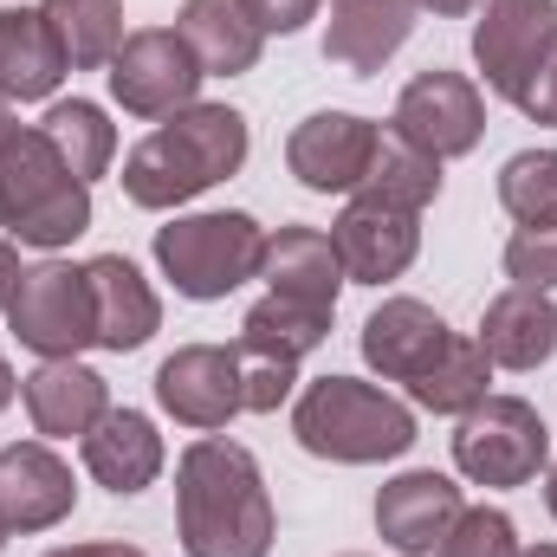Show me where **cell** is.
<instances>
[{"instance_id":"6da1fadb","label":"cell","mask_w":557,"mask_h":557,"mask_svg":"<svg viewBox=\"0 0 557 557\" xmlns=\"http://www.w3.org/2000/svg\"><path fill=\"white\" fill-rule=\"evenodd\" d=\"M175 539L182 557H273L278 512L260 460L227 441L201 434L175 460Z\"/></svg>"},{"instance_id":"7a4b0ae2","label":"cell","mask_w":557,"mask_h":557,"mask_svg":"<svg viewBox=\"0 0 557 557\" xmlns=\"http://www.w3.org/2000/svg\"><path fill=\"white\" fill-rule=\"evenodd\" d=\"M247 117L234 104H188L175 117H162L149 137L124 156V195L131 208H149V214H175L188 208L195 195L221 188L227 175L247 169Z\"/></svg>"},{"instance_id":"3957f363","label":"cell","mask_w":557,"mask_h":557,"mask_svg":"<svg viewBox=\"0 0 557 557\" xmlns=\"http://www.w3.org/2000/svg\"><path fill=\"white\" fill-rule=\"evenodd\" d=\"M292 434L311 460L331 467H383L416 447V409L363 376H318L292 403Z\"/></svg>"},{"instance_id":"277c9868","label":"cell","mask_w":557,"mask_h":557,"mask_svg":"<svg viewBox=\"0 0 557 557\" xmlns=\"http://www.w3.org/2000/svg\"><path fill=\"white\" fill-rule=\"evenodd\" d=\"M0 227L33 253H59L91 227V188L59 162L39 124H20L0 149Z\"/></svg>"},{"instance_id":"5b68a950","label":"cell","mask_w":557,"mask_h":557,"mask_svg":"<svg viewBox=\"0 0 557 557\" xmlns=\"http://www.w3.org/2000/svg\"><path fill=\"white\" fill-rule=\"evenodd\" d=\"M260 260H267V227L240 208L175 214L169 227H156V267L195 305H214L247 278H260Z\"/></svg>"},{"instance_id":"8992f818","label":"cell","mask_w":557,"mask_h":557,"mask_svg":"<svg viewBox=\"0 0 557 557\" xmlns=\"http://www.w3.org/2000/svg\"><path fill=\"white\" fill-rule=\"evenodd\" d=\"M454 467L473 486H532L552 467V428L525 396H486L454 428Z\"/></svg>"},{"instance_id":"52a82bcc","label":"cell","mask_w":557,"mask_h":557,"mask_svg":"<svg viewBox=\"0 0 557 557\" xmlns=\"http://www.w3.org/2000/svg\"><path fill=\"white\" fill-rule=\"evenodd\" d=\"M7 324H13V337H20L39 363L91 350V344H98V318H91L85 267H72V260H59V253L33 260V267L20 273V285H13Z\"/></svg>"},{"instance_id":"ba28073f","label":"cell","mask_w":557,"mask_h":557,"mask_svg":"<svg viewBox=\"0 0 557 557\" xmlns=\"http://www.w3.org/2000/svg\"><path fill=\"white\" fill-rule=\"evenodd\" d=\"M104 78H111L117 111L162 124V117L201 104V78H208V72L195 65V52L182 46L175 26H143V33H131V39L117 46V59L104 65Z\"/></svg>"},{"instance_id":"9c48e42d","label":"cell","mask_w":557,"mask_h":557,"mask_svg":"<svg viewBox=\"0 0 557 557\" xmlns=\"http://www.w3.org/2000/svg\"><path fill=\"white\" fill-rule=\"evenodd\" d=\"M389 131H396V137H409L416 149H428L434 162L473 156L480 137H486V91H480L467 72L428 65V72H416V78L403 85Z\"/></svg>"},{"instance_id":"30bf717a","label":"cell","mask_w":557,"mask_h":557,"mask_svg":"<svg viewBox=\"0 0 557 557\" xmlns=\"http://www.w3.org/2000/svg\"><path fill=\"white\" fill-rule=\"evenodd\" d=\"M557 46V0H486L473 20V65L493 98H519L539 59Z\"/></svg>"},{"instance_id":"8fae6325","label":"cell","mask_w":557,"mask_h":557,"mask_svg":"<svg viewBox=\"0 0 557 557\" xmlns=\"http://www.w3.org/2000/svg\"><path fill=\"white\" fill-rule=\"evenodd\" d=\"M156 403L162 416L195 428V434H221L240 409V350L227 344H182L175 357H162L156 370Z\"/></svg>"},{"instance_id":"7c38bea8","label":"cell","mask_w":557,"mask_h":557,"mask_svg":"<svg viewBox=\"0 0 557 557\" xmlns=\"http://www.w3.org/2000/svg\"><path fill=\"white\" fill-rule=\"evenodd\" d=\"M383 124L357 117V111H311L292 137H285V169L311 188V195H357L370 175Z\"/></svg>"},{"instance_id":"4fadbf2b","label":"cell","mask_w":557,"mask_h":557,"mask_svg":"<svg viewBox=\"0 0 557 557\" xmlns=\"http://www.w3.org/2000/svg\"><path fill=\"white\" fill-rule=\"evenodd\" d=\"M331 247H337L350 285H389V278H403L416 267L421 214L389 208V201H376V195H350L344 214L331 221Z\"/></svg>"},{"instance_id":"5bb4252c","label":"cell","mask_w":557,"mask_h":557,"mask_svg":"<svg viewBox=\"0 0 557 557\" xmlns=\"http://www.w3.org/2000/svg\"><path fill=\"white\" fill-rule=\"evenodd\" d=\"M78 506L72 467L46 441H13L0 447V532H52Z\"/></svg>"},{"instance_id":"9a60e30c","label":"cell","mask_w":557,"mask_h":557,"mask_svg":"<svg viewBox=\"0 0 557 557\" xmlns=\"http://www.w3.org/2000/svg\"><path fill=\"white\" fill-rule=\"evenodd\" d=\"M20 403H26V421L39 441H85L111 416V383L78 357H52L20 376Z\"/></svg>"},{"instance_id":"2e32d148","label":"cell","mask_w":557,"mask_h":557,"mask_svg":"<svg viewBox=\"0 0 557 557\" xmlns=\"http://www.w3.org/2000/svg\"><path fill=\"white\" fill-rule=\"evenodd\" d=\"M460 486L434 467H409L376 493V539L396 557H434V545L447 539V525L460 519Z\"/></svg>"},{"instance_id":"e0dca14e","label":"cell","mask_w":557,"mask_h":557,"mask_svg":"<svg viewBox=\"0 0 557 557\" xmlns=\"http://www.w3.org/2000/svg\"><path fill=\"white\" fill-rule=\"evenodd\" d=\"M447 344H454L447 318L434 305H421V298H383L363 318V363L383 383H416V376H428Z\"/></svg>"},{"instance_id":"ac0fdd59","label":"cell","mask_w":557,"mask_h":557,"mask_svg":"<svg viewBox=\"0 0 557 557\" xmlns=\"http://www.w3.org/2000/svg\"><path fill=\"white\" fill-rule=\"evenodd\" d=\"M416 0H331L324 59L350 78H376L416 33Z\"/></svg>"},{"instance_id":"d6986e66","label":"cell","mask_w":557,"mask_h":557,"mask_svg":"<svg viewBox=\"0 0 557 557\" xmlns=\"http://www.w3.org/2000/svg\"><path fill=\"white\" fill-rule=\"evenodd\" d=\"M85 285H91V318H98V350L131 357L162 331V298L156 285L124 260V253H98L85 260Z\"/></svg>"},{"instance_id":"ffe728a7","label":"cell","mask_w":557,"mask_h":557,"mask_svg":"<svg viewBox=\"0 0 557 557\" xmlns=\"http://www.w3.org/2000/svg\"><path fill=\"white\" fill-rule=\"evenodd\" d=\"M480 350L493 357V370H545L557 357V298L532 285H506L499 298H486L480 311Z\"/></svg>"},{"instance_id":"44dd1931","label":"cell","mask_w":557,"mask_h":557,"mask_svg":"<svg viewBox=\"0 0 557 557\" xmlns=\"http://www.w3.org/2000/svg\"><path fill=\"white\" fill-rule=\"evenodd\" d=\"M78 454H85V473H91L104 493H117V499L149 493V486L162 480V460H169L156 421L143 416V409H111V416L78 441Z\"/></svg>"},{"instance_id":"7402d4cb","label":"cell","mask_w":557,"mask_h":557,"mask_svg":"<svg viewBox=\"0 0 557 557\" xmlns=\"http://www.w3.org/2000/svg\"><path fill=\"white\" fill-rule=\"evenodd\" d=\"M260 278H267V292L298 298V305H318V311H337V292L350 285V278H344V260H337V247H331V234L298 227V221L267 234Z\"/></svg>"},{"instance_id":"603a6c76","label":"cell","mask_w":557,"mask_h":557,"mask_svg":"<svg viewBox=\"0 0 557 557\" xmlns=\"http://www.w3.org/2000/svg\"><path fill=\"white\" fill-rule=\"evenodd\" d=\"M65 52L46 26L39 7H0V98L7 104H39L65 78Z\"/></svg>"},{"instance_id":"cb8c5ba5","label":"cell","mask_w":557,"mask_h":557,"mask_svg":"<svg viewBox=\"0 0 557 557\" xmlns=\"http://www.w3.org/2000/svg\"><path fill=\"white\" fill-rule=\"evenodd\" d=\"M175 33H182V46L195 52V65H201L208 78H240V72H253V65H260V46H267V33L247 20L240 0H182Z\"/></svg>"},{"instance_id":"d4e9b609","label":"cell","mask_w":557,"mask_h":557,"mask_svg":"<svg viewBox=\"0 0 557 557\" xmlns=\"http://www.w3.org/2000/svg\"><path fill=\"white\" fill-rule=\"evenodd\" d=\"M59 52L72 72H104L117 59V46L131 39L124 33V0H39Z\"/></svg>"},{"instance_id":"484cf974","label":"cell","mask_w":557,"mask_h":557,"mask_svg":"<svg viewBox=\"0 0 557 557\" xmlns=\"http://www.w3.org/2000/svg\"><path fill=\"white\" fill-rule=\"evenodd\" d=\"M46 143L59 149V162L91 188L98 175H111V162H117V124L104 117V104H91V98H59L52 111H46Z\"/></svg>"},{"instance_id":"4316f807","label":"cell","mask_w":557,"mask_h":557,"mask_svg":"<svg viewBox=\"0 0 557 557\" xmlns=\"http://www.w3.org/2000/svg\"><path fill=\"white\" fill-rule=\"evenodd\" d=\"M324 337H331V311L298 305V298H278V292H267L260 305H247V318H240V350L285 357V363H305Z\"/></svg>"},{"instance_id":"83f0119b","label":"cell","mask_w":557,"mask_h":557,"mask_svg":"<svg viewBox=\"0 0 557 557\" xmlns=\"http://www.w3.org/2000/svg\"><path fill=\"white\" fill-rule=\"evenodd\" d=\"M493 357L480 350V337H454L447 350H441V363L428 370V376H416L409 383V403L416 409H428V416H467V409H480L493 389Z\"/></svg>"},{"instance_id":"f1b7e54d","label":"cell","mask_w":557,"mask_h":557,"mask_svg":"<svg viewBox=\"0 0 557 557\" xmlns=\"http://www.w3.org/2000/svg\"><path fill=\"white\" fill-rule=\"evenodd\" d=\"M357 195H376V201H389V208H409V214H421V208L441 195V162L383 124L376 156H370V175H363V188H357Z\"/></svg>"},{"instance_id":"f546056e","label":"cell","mask_w":557,"mask_h":557,"mask_svg":"<svg viewBox=\"0 0 557 557\" xmlns=\"http://www.w3.org/2000/svg\"><path fill=\"white\" fill-rule=\"evenodd\" d=\"M499 208L519 227H557V149H519L499 169Z\"/></svg>"},{"instance_id":"4dcf8cb0","label":"cell","mask_w":557,"mask_h":557,"mask_svg":"<svg viewBox=\"0 0 557 557\" xmlns=\"http://www.w3.org/2000/svg\"><path fill=\"white\" fill-rule=\"evenodd\" d=\"M434 557H519V525L499 506H460Z\"/></svg>"},{"instance_id":"1f68e13d","label":"cell","mask_w":557,"mask_h":557,"mask_svg":"<svg viewBox=\"0 0 557 557\" xmlns=\"http://www.w3.org/2000/svg\"><path fill=\"white\" fill-rule=\"evenodd\" d=\"M240 350V344H234ZM298 389V363L285 357H260V350H240V409L247 416H278Z\"/></svg>"},{"instance_id":"d6a6232c","label":"cell","mask_w":557,"mask_h":557,"mask_svg":"<svg viewBox=\"0 0 557 557\" xmlns=\"http://www.w3.org/2000/svg\"><path fill=\"white\" fill-rule=\"evenodd\" d=\"M506 278L532 292H557V227H519L506 240Z\"/></svg>"},{"instance_id":"836d02e7","label":"cell","mask_w":557,"mask_h":557,"mask_svg":"<svg viewBox=\"0 0 557 557\" xmlns=\"http://www.w3.org/2000/svg\"><path fill=\"white\" fill-rule=\"evenodd\" d=\"M240 7H247V20H253L267 39H273V33L278 39H292V33H305V26L318 20L324 0H240Z\"/></svg>"},{"instance_id":"e575fe53","label":"cell","mask_w":557,"mask_h":557,"mask_svg":"<svg viewBox=\"0 0 557 557\" xmlns=\"http://www.w3.org/2000/svg\"><path fill=\"white\" fill-rule=\"evenodd\" d=\"M512 104H519L532 124H552V131H557V46L539 59V72L525 78V91H519Z\"/></svg>"},{"instance_id":"d590c367","label":"cell","mask_w":557,"mask_h":557,"mask_svg":"<svg viewBox=\"0 0 557 557\" xmlns=\"http://www.w3.org/2000/svg\"><path fill=\"white\" fill-rule=\"evenodd\" d=\"M46 557H149V552L124 545V539H98V545H59V552H46Z\"/></svg>"},{"instance_id":"8d00e7d4","label":"cell","mask_w":557,"mask_h":557,"mask_svg":"<svg viewBox=\"0 0 557 557\" xmlns=\"http://www.w3.org/2000/svg\"><path fill=\"white\" fill-rule=\"evenodd\" d=\"M20 247L13 240H0V318H7V305H13V285H20Z\"/></svg>"},{"instance_id":"74e56055","label":"cell","mask_w":557,"mask_h":557,"mask_svg":"<svg viewBox=\"0 0 557 557\" xmlns=\"http://www.w3.org/2000/svg\"><path fill=\"white\" fill-rule=\"evenodd\" d=\"M421 13H434V20H460V13H480L486 0H416Z\"/></svg>"},{"instance_id":"f35d334b","label":"cell","mask_w":557,"mask_h":557,"mask_svg":"<svg viewBox=\"0 0 557 557\" xmlns=\"http://www.w3.org/2000/svg\"><path fill=\"white\" fill-rule=\"evenodd\" d=\"M13 396H20V383H13V370H7V357H0V409H7Z\"/></svg>"},{"instance_id":"ab89813d","label":"cell","mask_w":557,"mask_h":557,"mask_svg":"<svg viewBox=\"0 0 557 557\" xmlns=\"http://www.w3.org/2000/svg\"><path fill=\"white\" fill-rule=\"evenodd\" d=\"M13 131H20V117H13V104L0 98V149H7V137H13Z\"/></svg>"},{"instance_id":"60d3db41","label":"cell","mask_w":557,"mask_h":557,"mask_svg":"<svg viewBox=\"0 0 557 557\" xmlns=\"http://www.w3.org/2000/svg\"><path fill=\"white\" fill-rule=\"evenodd\" d=\"M545 506H552V519H557V454H552V467H545Z\"/></svg>"},{"instance_id":"b9f144b4","label":"cell","mask_w":557,"mask_h":557,"mask_svg":"<svg viewBox=\"0 0 557 557\" xmlns=\"http://www.w3.org/2000/svg\"><path fill=\"white\" fill-rule=\"evenodd\" d=\"M519 557H557V545H519Z\"/></svg>"},{"instance_id":"7bdbcfd3","label":"cell","mask_w":557,"mask_h":557,"mask_svg":"<svg viewBox=\"0 0 557 557\" xmlns=\"http://www.w3.org/2000/svg\"><path fill=\"white\" fill-rule=\"evenodd\" d=\"M344 557H363V552H344Z\"/></svg>"},{"instance_id":"ee69618b","label":"cell","mask_w":557,"mask_h":557,"mask_svg":"<svg viewBox=\"0 0 557 557\" xmlns=\"http://www.w3.org/2000/svg\"><path fill=\"white\" fill-rule=\"evenodd\" d=\"M0 539H7V532H0Z\"/></svg>"}]
</instances>
